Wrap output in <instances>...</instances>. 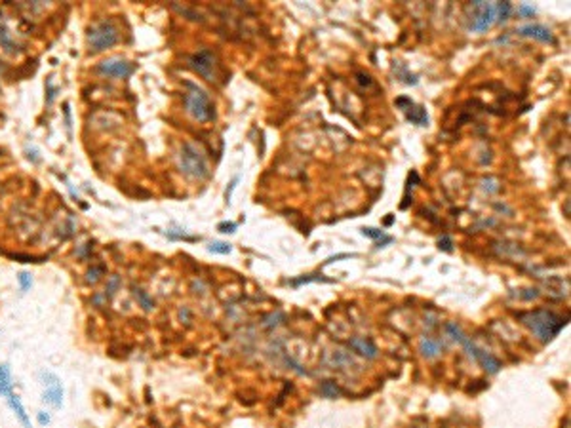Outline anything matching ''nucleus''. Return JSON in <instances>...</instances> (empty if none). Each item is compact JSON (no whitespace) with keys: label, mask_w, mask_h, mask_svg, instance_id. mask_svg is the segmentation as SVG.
<instances>
[{"label":"nucleus","mask_w":571,"mask_h":428,"mask_svg":"<svg viewBox=\"0 0 571 428\" xmlns=\"http://www.w3.org/2000/svg\"><path fill=\"white\" fill-rule=\"evenodd\" d=\"M217 230L223 232V234H232V232L236 230V223H229V221L219 223V225H217Z\"/></svg>","instance_id":"29"},{"label":"nucleus","mask_w":571,"mask_h":428,"mask_svg":"<svg viewBox=\"0 0 571 428\" xmlns=\"http://www.w3.org/2000/svg\"><path fill=\"white\" fill-rule=\"evenodd\" d=\"M444 329H446V333L449 335V337L455 341V343H459V345H463L465 341H467V335H465V331L461 329L459 325L455 324V322H447L446 325H444Z\"/></svg>","instance_id":"18"},{"label":"nucleus","mask_w":571,"mask_h":428,"mask_svg":"<svg viewBox=\"0 0 571 428\" xmlns=\"http://www.w3.org/2000/svg\"><path fill=\"white\" fill-rule=\"evenodd\" d=\"M356 76H358V82L364 84V86H371V84H373V82H371V76H369V75H364V73H358V75H356Z\"/></svg>","instance_id":"36"},{"label":"nucleus","mask_w":571,"mask_h":428,"mask_svg":"<svg viewBox=\"0 0 571 428\" xmlns=\"http://www.w3.org/2000/svg\"><path fill=\"white\" fill-rule=\"evenodd\" d=\"M27 158L33 162V164H38L40 162V154H38V149H27Z\"/></svg>","instance_id":"35"},{"label":"nucleus","mask_w":571,"mask_h":428,"mask_svg":"<svg viewBox=\"0 0 571 428\" xmlns=\"http://www.w3.org/2000/svg\"><path fill=\"white\" fill-rule=\"evenodd\" d=\"M236 183H238V177H234V179L230 181V186L227 188V191H225V200H227V202H230V194H232V191H234Z\"/></svg>","instance_id":"37"},{"label":"nucleus","mask_w":571,"mask_h":428,"mask_svg":"<svg viewBox=\"0 0 571 428\" xmlns=\"http://www.w3.org/2000/svg\"><path fill=\"white\" fill-rule=\"evenodd\" d=\"M308 282H329V280H326V278H322V274L318 276V274H308V276H303L299 278V280H292V286H301V283H308Z\"/></svg>","instance_id":"26"},{"label":"nucleus","mask_w":571,"mask_h":428,"mask_svg":"<svg viewBox=\"0 0 571 428\" xmlns=\"http://www.w3.org/2000/svg\"><path fill=\"white\" fill-rule=\"evenodd\" d=\"M46 88H48V99H46V103L48 105H52L54 103V99H56V96H57V88L56 86H54V84H52V78H48V80H46Z\"/></svg>","instance_id":"30"},{"label":"nucleus","mask_w":571,"mask_h":428,"mask_svg":"<svg viewBox=\"0 0 571 428\" xmlns=\"http://www.w3.org/2000/svg\"><path fill=\"white\" fill-rule=\"evenodd\" d=\"M188 65H191V69L195 70V73H198L202 78H206L209 82H213L217 78V57L209 48H202L198 50L196 54H193V56L188 57Z\"/></svg>","instance_id":"6"},{"label":"nucleus","mask_w":571,"mask_h":428,"mask_svg":"<svg viewBox=\"0 0 571 428\" xmlns=\"http://www.w3.org/2000/svg\"><path fill=\"white\" fill-rule=\"evenodd\" d=\"M133 297H135V301L139 303V306L145 312H151L154 308L153 297H151V295H149L145 290H141V288H133Z\"/></svg>","instance_id":"17"},{"label":"nucleus","mask_w":571,"mask_h":428,"mask_svg":"<svg viewBox=\"0 0 571 428\" xmlns=\"http://www.w3.org/2000/svg\"><path fill=\"white\" fill-rule=\"evenodd\" d=\"M438 248L442 249V251H447V253H449V251L453 249L451 238H449V236H442V238L438 240Z\"/></svg>","instance_id":"31"},{"label":"nucleus","mask_w":571,"mask_h":428,"mask_svg":"<svg viewBox=\"0 0 571 428\" xmlns=\"http://www.w3.org/2000/svg\"><path fill=\"white\" fill-rule=\"evenodd\" d=\"M40 383L44 387L42 401L54 409H59L63 406V385L61 379L52 371H40Z\"/></svg>","instance_id":"7"},{"label":"nucleus","mask_w":571,"mask_h":428,"mask_svg":"<svg viewBox=\"0 0 571 428\" xmlns=\"http://www.w3.org/2000/svg\"><path fill=\"white\" fill-rule=\"evenodd\" d=\"M0 73H2V63H0Z\"/></svg>","instance_id":"38"},{"label":"nucleus","mask_w":571,"mask_h":428,"mask_svg":"<svg viewBox=\"0 0 571 428\" xmlns=\"http://www.w3.org/2000/svg\"><path fill=\"white\" fill-rule=\"evenodd\" d=\"M516 33L520 36H526V38H533V40H539L543 44H554V35L549 27L544 25H539V23H530V25H524V27H518Z\"/></svg>","instance_id":"10"},{"label":"nucleus","mask_w":571,"mask_h":428,"mask_svg":"<svg viewBox=\"0 0 571 428\" xmlns=\"http://www.w3.org/2000/svg\"><path fill=\"white\" fill-rule=\"evenodd\" d=\"M518 14H520V17H533V15H535V8L528 6V4H522V6L518 8Z\"/></svg>","instance_id":"32"},{"label":"nucleus","mask_w":571,"mask_h":428,"mask_svg":"<svg viewBox=\"0 0 571 428\" xmlns=\"http://www.w3.org/2000/svg\"><path fill=\"white\" fill-rule=\"evenodd\" d=\"M406 118L415 126H429V114H426V111L421 105H411L410 109L406 111Z\"/></svg>","instance_id":"15"},{"label":"nucleus","mask_w":571,"mask_h":428,"mask_svg":"<svg viewBox=\"0 0 571 428\" xmlns=\"http://www.w3.org/2000/svg\"><path fill=\"white\" fill-rule=\"evenodd\" d=\"M17 283H19L21 293H27V291L33 288V274H31V272H25V270L19 272V274H17Z\"/></svg>","instance_id":"21"},{"label":"nucleus","mask_w":571,"mask_h":428,"mask_svg":"<svg viewBox=\"0 0 571 428\" xmlns=\"http://www.w3.org/2000/svg\"><path fill=\"white\" fill-rule=\"evenodd\" d=\"M510 14H512V4L510 2H497L495 4V21H499V23H505V21L509 19Z\"/></svg>","instance_id":"19"},{"label":"nucleus","mask_w":571,"mask_h":428,"mask_svg":"<svg viewBox=\"0 0 571 428\" xmlns=\"http://www.w3.org/2000/svg\"><path fill=\"white\" fill-rule=\"evenodd\" d=\"M472 6L478 8V14L474 15V19L470 21V31H474V33H486L495 23V4L476 0V2H472Z\"/></svg>","instance_id":"9"},{"label":"nucleus","mask_w":571,"mask_h":428,"mask_svg":"<svg viewBox=\"0 0 571 428\" xmlns=\"http://www.w3.org/2000/svg\"><path fill=\"white\" fill-rule=\"evenodd\" d=\"M120 288V278L116 276V274H112V276L107 278V288H105V297L111 299L116 291H118Z\"/></svg>","instance_id":"22"},{"label":"nucleus","mask_w":571,"mask_h":428,"mask_svg":"<svg viewBox=\"0 0 571 428\" xmlns=\"http://www.w3.org/2000/svg\"><path fill=\"white\" fill-rule=\"evenodd\" d=\"M185 107L191 116L198 122H211L216 118V107L209 99V93L193 82H185Z\"/></svg>","instance_id":"2"},{"label":"nucleus","mask_w":571,"mask_h":428,"mask_svg":"<svg viewBox=\"0 0 571 428\" xmlns=\"http://www.w3.org/2000/svg\"><path fill=\"white\" fill-rule=\"evenodd\" d=\"M320 394L326 396V398H337V396L343 394V390L339 388V385L335 381H324L320 385Z\"/></svg>","instance_id":"20"},{"label":"nucleus","mask_w":571,"mask_h":428,"mask_svg":"<svg viewBox=\"0 0 571 428\" xmlns=\"http://www.w3.org/2000/svg\"><path fill=\"white\" fill-rule=\"evenodd\" d=\"M103 274H105V269H103V267H91V269L88 270V272H86V282L91 283V286H93V283H98L99 280L103 278Z\"/></svg>","instance_id":"25"},{"label":"nucleus","mask_w":571,"mask_h":428,"mask_svg":"<svg viewBox=\"0 0 571 428\" xmlns=\"http://www.w3.org/2000/svg\"><path fill=\"white\" fill-rule=\"evenodd\" d=\"M12 392H14L12 390V371L8 364H2L0 366V396L8 398Z\"/></svg>","instance_id":"16"},{"label":"nucleus","mask_w":571,"mask_h":428,"mask_svg":"<svg viewBox=\"0 0 571 428\" xmlns=\"http://www.w3.org/2000/svg\"><path fill=\"white\" fill-rule=\"evenodd\" d=\"M86 38H88V48H90L91 54H101V52H107V50L114 48L118 44L120 33L118 27L111 19H101L96 21L88 29Z\"/></svg>","instance_id":"3"},{"label":"nucleus","mask_w":571,"mask_h":428,"mask_svg":"<svg viewBox=\"0 0 571 428\" xmlns=\"http://www.w3.org/2000/svg\"><path fill=\"white\" fill-rule=\"evenodd\" d=\"M347 346L352 352L360 354V356H364L366 360H373V358H377V354H379L377 346L373 345V341L366 337H350L347 341Z\"/></svg>","instance_id":"11"},{"label":"nucleus","mask_w":571,"mask_h":428,"mask_svg":"<svg viewBox=\"0 0 571 428\" xmlns=\"http://www.w3.org/2000/svg\"><path fill=\"white\" fill-rule=\"evenodd\" d=\"M8 406H10V409L15 413V417H17V421L23 424V428H31V419H29L27 411H25V408H23V401H21V398L17 396V394H10L6 398Z\"/></svg>","instance_id":"13"},{"label":"nucleus","mask_w":571,"mask_h":428,"mask_svg":"<svg viewBox=\"0 0 571 428\" xmlns=\"http://www.w3.org/2000/svg\"><path fill=\"white\" fill-rule=\"evenodd\" d=\"M482 188L488 194H495L501 191V185H499V181L495 179V177H484L482 179Z\"/></svg>","instance_id":"24"},{"label":"nucleus","mask_w":571,"mask_h":428,"mask_svg":"<svg viewBox=\"0 0 571 428\" xmlns=\"http://www.w3.org/2000/svg\"><path fill=\"white\" fill-rule=\"evenodd\" d=\"M411 105H413V101H411V99H408V97H398V99H396V107H400L402 111H408Z\"/></svg>","instance_id":"34"},{"label":"nucleus","mask_w":571,"mask_h":428,"mask_svg":"<svg viewBox=\"0 0 571 428\" xmlns=\"http://www.w3.org/2000/svg\"><path fill=\"white\" fill-rule=\"evenodd\" d=\"M0 48H2V52H6L8 56H17L19 54V44L12 36V33H10V27H8L2 12H0Z\"/></svg>","instance_id":"12"},{"label":"nucleus","mask_w":571,"mask_h":428,"mask_svg":"<svg viewBox=\"0 0 571 428\" xmlns=\"http://www.w3.org/2000/svg\"><path fill=\"white\" fill-rule=\"evenodd\" d=\"M442 348H444L442 343L436 341V339H432V337H423L421 341H419V352L429 360L438 358L440 354H442Z\"/></svg>","instance_id":"14"},{"label":"nucleus","mask_w":571,"mask_h":428,"mask_svg":"<svg viewBox=\"0 0 571 428\" xmlns=\"http://www.w3.org/2000/svg\"><path fill=\"white\" fill-rule=\"evenodd\" d=\"M362 234L366 236V238H371V240H379V238H383L385 236V232L381 228L366 227V228H362Z\"/></svg>","instance_id":"28"},{"label":"nucleus","mask_w":571,"mask_h":428,"mask_svg":"<svg viewBox=\"0 0 571 428\" xmlns=\"http://www.w3.org/2000/svg\"><path fill=\"white\" fill-rule=\"evenodd\" d=\"M286 316L282 314V312H276V314H271V316L265 318V325L267 327H276V325L284 324Z\"/></svg>","instance_id":"27"},{"label":"nucleus","mask_w":571,"mask_h":428,"mask_svg":"<svg viewBox=\"0 0 571 428\" xmlns=\"http://www.w3.org/2000/svg\"><path fill=\"white\" fill-rule=\"evenodd\" d=\"M36 421H38L40 426H46V424H50L52 417H50L48 411H38V413H36Z\"/></svg>","instance_id":"33"},{"label":"nucleus","mask_w":571,"mask_h":428,"mask_svg":"<svg viewBox=\"0 0 571 428\" xmlns=\"http://www.w3.org/2000/svg\"><path fill=\"white\" fill-rule=\"evenodd\" d=\"M463 348L467 350V354L470 356L472 360H476L478 364L482 366V369L486 373H489V375H495V373H499V369H501V362L495 358L493 354L486 352V350H482L480 346L476 345V343H472L470 339H467L465 343H463Z\"/></svg>","instance_id":"8"},{"label":"nucleus","mask_w":571,"mask_h":428,"mask_svg":"<svg viewBox=\"0 0 571 428\" xmlns=\"http://www.w3.org/2000/svg\"><path fill=\"white\" fill-rule=\"evenodd\" d=\"M135 65L132 61H128L124 57H107L103 61L98 63L96 73L103 78H114V80H122L128 76L133 75Z\"/></svg>","instance_id":"5"},{"label":"nucleus","mask_w":571,"mask_h":428,"mask_svg":"<svg viewBox=\"0 0 571 428\" xmlns=\"http://www.w3.org/2000/svg\"><path fill=\"white\" fill-rule=\"evenodd\" d=\"M518 318L544 345L551 343L552 339L556 337L558 333L565 327V324H567V318H562L560 314L546 311V308H535V311L530 312H522Z\"/></svg>","instance_id":"1"},{"label":"nucleus","mask_w":571,"mask_h":428,"mask_svg":"<svg viewBox=\"0 0 571 428\" xmlns=\"http://www.w3.org/2000/svg\"><path fill=\"white\" fill-rule=\"evenodd\" d=\"M208 251L209 253H217V255H227V253L232 251V246L227 242H211L208 246Z\"/></svg>","instance_id":"23"},{"label":"nucleus","mask_w":571,"mask_h":428,"mask_svg":"<svg viewBox=\"0 0 571 428\" xmlns=\"http://www.w3.org/2000/svg\"><path fill=\"white\" fill-rule=\"evenodd\" d=\"M179 170L191 179H206L209 175L208 160L195 143H183L179 151Z\"/></svg>","instance_id":"4"}]
</instances>
